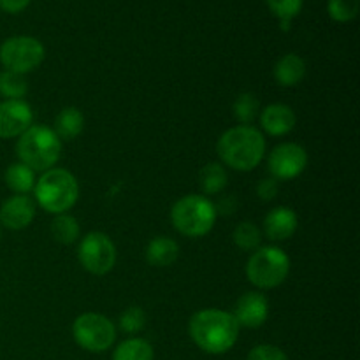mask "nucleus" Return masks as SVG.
Listing matches in <instances>:
<instances>
[{"instance_id":"f257e3e1","label":"nucleus","mask_w":360,"mask_h":360,"mask_svg":"<svg viewBox=\"0 0 360 360\" xmlns=\"http://www.w3.org/2000/svg\"><path fill=\"white\" fill-rule=\"evenodd\" d=\"M239 323L224 309H200L190 319L188 334L193 343L211 355L227 354L239 338Z\"/></svg>"},{"instance_id":"f03ea898","label":"nucleus","mask_w":360,"mask_h":360,"mask_svg":"<svg viewBox=\"0 0 360 360\" xmlns=\"http://www.w3.org/2000/svg\"><path fill=\"white\" fill-rule=\"evenodd\" d=\"M217 153L221 165L239 172L253 171L266 155V137L253 125L232 127L218 139Z\"/></svg>"},{"instance_id":"7ed1b4c3","label":"nucleus","mask_w":360,"mask_h":360,"mask_svg":"<svg viewBox=\"0 0 360 360\" xmlns=\"http://www.w3.org/2000/svg\"><path fill=\"white\" fill-rule=\"evenodd\" d=\"M16 155L21 164L35 172H46L56 165L62 155V141L53 129L46 125H32L18 137Z\"/></svg>"},{"instance_id":"20e7f679","label":"nucleus","mask_w":360,"mask_h":360,"mask_svg":"<svg viewBox=\"0 0 360 360\" xmlns=\"http://www.w3.org/2000/svg\"><path fill=\"white\" fill-rule=\"evenodd\" d=\"M34 195L39 206L51 214L67 213L79 199V183L67 169L53 167L35 181Z\"/></svg>"},{"instance_id":"39448f33","label":"nucleus","mask_w":360,"mask_h":360,"mask_svg":"<svg viewBox=\"0 0 360 360\" xmlns=\"http://www.w3.org/2000/svg\"><path fill=\"white\" fill-rule=\"evenodd\" d=\"M217 210L206 195H185L171 210L172 227L186 238H202L210 234L217 221Z\"/></svg>"},{"instance_id":"423d86ee","label":"nucleus","mask_w":360,"mask_h":360,"mask_svg":"<svg viewBox=\"0 0 360 360\" xmlns=\"http://www.w3.org/2000/svg\"><path fill=\"white\" fill-rule=\"evenodd\" d=\"M290 273V257L278 246H260L246 264V276L260 290H271L283 283Z\"/></svg>"},{"instance_id":"0eeeda50","label":"nucleus","mask_w":360,"mask_h":360,"mask_svg":"<svg viewBox=\"0 0 360 360\" xmlns=\"http://www.w3.org/2000/svg\"><path fill=\"white\" fill-rule=\"evenodd\" d=\"M72 336L83 350L102 354L115 343L116 327L101 313H83L74 320Z\"/></svg>"},{"instance_id":"6e6552de","label":"nucleus","mask_w":360,"mask_h":360,"mask_svg":"<svg viewBox=\"0 0 360 360\" xmlns=\"http://www.w3.org/2000/svg\"><path fill=\"white\" fill-rule=\"evenodd\" d=\"M44 56L46 51L42 42L30 35H16L0 46V62L6 70H13L23 76L37 69Z\"/></svg>"},{"instance_id":"1a4fd4ad","label":"nucleus","mask_w":360,"mask_h":360,"mask_svg":"<svg viewBox=\"0 0 360 360\" xmlns=\"http://www.w3.org/2000/svg\"><path fill=\"white\" fill-rule=\"evenodd\" d=\"M77 259L88 273L104 276L116 264V246L104 232H90L81 239Z\"/></svg>"},{"instance_id":"9d476101","label":"nucleus","mask_w":360,"mask_h":360,"mask_svg":"<svg viewBox=\"0 0 360 360\" xmlns=\"http://www.w3.org/2000/svg\"><path fill=\"white\" fill-rule=\"evenodd\" d=\"M308 165V153L304 148L297 143H281L269 153L267 167H269L271 178L278 181H288L302 174Z\"/></svg>"},{"instance_id":"9b49d317","label":"nucleus","mask_w":360,"mask_h":360,"mask_svg":"<svg viewBox=\"0 0 360 360\" xmlns=\"http://www.w3.org/2000/svg\"><path fill=\"white\" fill-rule=\"evenodd\" d=\"M232 315H234L239 327L259 329L269 319V301L262 292H246L238 299Z\"/></svg>"},{"instance_id":"f8f14e48","label":"nucleus","mask_w":360,"mask_h":360,"mask_svg":"<svg viewBox=\"0 0 360 360\" xmlns=\"http://www.w3.org/2000/svg\"><path fill=\"white\" fill-rule=\"evenodd\" d=\"M34 112L25 101L0 102V139L20 137L28 127L34 125Z\"/></svg>"},{"instance_id":"ddd939ff","label":"nucleus","mask_w":360,"mask_h":360,"mask_svg":"<svg viewBox=\"0 0 360 360\" xmlns=\"http://www.w3.org/2000/svg\"><path fill=\"white\" fill-rule=\"evenodd\" d=\"M35 202L28 195H16L4 200L0 206V224L11 231H23L34 221Z\"/></svg>"},{"instance_id":"4468645a","label":"nucleus","mask_w":360,"mask_h":360,"mask_svg":"<svg viewBox=\"0 0 360 360\" xmlns=\"http://www.w3.org/2000/svg\"><path fill=\"white\" fill-rule=\"evenodd\" d=\"M297 214L294 210L287 206H278L267 213L266 220H264V234L271 241H287L297 231Z\"/></svg>"},{"instance_id":"2eb2a0df","label":"nucleus","mask_w":360,"mask_h":360,"mask_svg":"<svg viewBox=\"0 0 360 360\" xmlns=\"http://www.w3.org/2000/svg\"><path fill=\"white\" fill-rule=\"evenodd\" d=\"M295 112L290 105L287 104H269L260 112V127L266 134L273 137L287 136L294 130Z\"/></svg>"},{"instance_id":"dca6fc26","label":"nucleus","mask_w":360,"mask_h":360,"mask_svg":"<svg viewBox=\"0 0 360 360\" xmlns=\"http://www.w3.org/2000/svg\"><path fill=\"white\" fill-rule=\"evenodd\" d=\"M306 76V62L295 53L283 55L274 65V79L285 88L297 86Z\"/></svg>"},{"instance_id":"f3484780","label":"nucleus","mask_w":360,"mask_h":360,"mask_svg":"<svg viewBox=\"0 0 360 360\" xmlns=\"http://www.w3.org/2000/svg\"><path fill=\"white\" fill-rule=\"evenodd\" d=\"M179 246L174 239L157 236L146 246V260L153 267H169L178 260Z\"/></svg>"},{"instance_id":"a211bd4d","label":"nucleus","mask_w":360,"mask_h":360,"mask_svg":"<svg viewBox=\"0 0 360 360\" xmlns=\"http://www.w3.org/2000/svg\"><path fill=\"white\" fill-rule=\"evenodd\" d=\"M84 129V116L83 112L77 108L70 105V108H63L58 112L55 120V129L53 132L58 136V139L62 141H72L83 132Z\"/></svg>"},{"instance_id":"6ab92c4d","label":"nucleus","mask_w":360,"mask_h":360,"mask_svg":"<svg viewBox=\"0 0 360 360\" xmlns=\"http://www.w3.org/2000/svg\"><path fill=\"white\" fill-rule=\"evenodd\" d=\"M4 181H6L7 188L13 190L16 195H27L28 192L34 190L37 179H35V171H32L28 165L21 164V162H16L6 169Z\"/></svg>"},{"instance_id":"aec40b11","label":"nucleus","mask_w":360,"mask_h":360,"mask_svg":"<svg viewBox=\"0 0 360 360\" xmlns=\"http://www.w3.org/2000/svg\"><path fill=\"white\" fill-rule=\"evenodd\" d=\"M229 183L227 171L220 162H211L204 165L199 172V185L204 195H217L224 192Z\"/></svg>"},{"instance_id":"412c9836","label":"nucleus","mask_w":360,"mask_h":360,"mask_svg":"<svg viewBox=\"0 0 360 360\" xmlns=\"http://www.w3.org/2000/svg\"><path fill=\"white\" fill-rule=\"evenodd\" d=\"M153 347L141 338L122 341L112 354V360H153Z\"/></svg>"},{"instance_id":"4be33fe9","label":"nucleus","mask_w":360,"mask_h":360,"mask_svg":"<svg viewBox=\"0 0 360 360\" xmlns=\"http://www.w3.org/2000/svg\"><path fill=\"white\" fill-rule=\"evenodd\" d=\"M79 224L72 214H55V220L51 221V236L60 245H72L79 238Z\"/></svg>"},{"instance_id":"5701e85b","label":"nucleus","mask_w":360,"mask_h":360,"mask_svg":"<svg viewBox=\"0 0 360 360\" xmlns=\"http://www.w3.org/2000/svg\"><path fill=\"white\" fill-rule=\"evenodd\" d=\"M28 91V81L23 74L13 70L0 72V95L6 101H23Z\"/></svg>"},{"instance_id":"b1692460","label":"nucleus","mask_w":360,"mask_h":360,"mask_svg":"<svg viewBox=\"0 0 360 360\" xmlns=\"http://www.w3.org/2000/svg\"><path fill=\"white\" fill-rule=\"evenodd\" d=\"M232 241L243 252H255L262 243V231L253 221H241L232 232Z\"/></svg>"},{"instance_id":"393cba45","label":"nucleus","mask_w":360,"mask_h":360,"mask_svg":"<svg viewBox=\"0 0 360 360\" xmlns=\"http://www.w3.org/2000/svg\"><path fill=\"white\" fill-rule=\"evenodd\" d=\"M259 98L253 94H245L238 95V98L234 101V105H232V112H234L236 120H238L241 125H252L253 120L259 116Z\"/></svg>"},{"instance_id":"a878e982","label":"nucleus","mask_w":360,"mask_h":360,"mask_svg":"<svg viewBox=\"0 0 360 360\" xmlns=\"http://www.w3.org/2000/svg\"><path fill=\"white\" fill-rule=\"evenodd\" d=\"M146 327V313L139 306H129L120 315V329L125 334H137Z\"/></svg>"},{"instance_id":"bb28decb","label":"nucleus","mask_w":360,"mask_h":360,"mask_svg":"<svg viewBox=\"0 0 360 360\" xmlns=\"http://www.w3.org/2000/svg\"><path fill=\"white\" fill-rule=\"evenodd\" d=\"M329 16L338 23H348L359 14V0H329Z\"/></svg>"},{"instance_id":"cd10ccee","label":"nucleus","mask_w":360,"mask_h":360,"mask_svg":"<svg viewBox=\"0 0 360 360\" xmlns=\"http://www.w3.org/2000/svg\"><path fill=\"white\" fill-rule=\"evenodd\" d=\"M271 13L280 21H292L302 9V0H266Z\"/></svg>"},{"instance_id":"c85d7f7f","label":"nucleus","mask_w":360,"mask_h":360,"mask_svg":"<svg viewBox=\"0 0 360 360\" xmlns=\"http://www.w3.org/2000/svg\"><path fill=\"white\" fill-rule=\"evenodd\" d=\"M246 360H288V357L274 345H259L250 352Z\"/></svg>"},{"instance_id":"c756f323","label":"nucleus","mask_w":360,"mask_h":360,"mask_svg":"<svg viewBox=\"0 0 360 360\" xmlns=\"http://www.w3.org/2000/svg\"><path fill=\"white\" fill-rule=\"evenodd\" d=\"M278 190H280V185H278V179L274 178L260 179L257 183V195L260 200H273L278 195Z\"/></svg>"},{"instance_id":"7c9ffc66","label":"nucleus","mask_w":360,"mask_h":360,"mask_svg":"<svg viewBox=\"0 0 360 360\" xmlns=\"http://www.w3.org/2000/svg\"><path fill=\"white\" fill-rule=\"evenodd\" d=\"M214 210L220 214H232L238 210V199L234 195H224L220 199V202L214 204Z\"/></svg>"},{"instance_id":"2f4dec72","label":"nucleus","mask_w":360,"mask_h":360,"mask_svg":"<svg viewBox=\"0 0 360 360\" xmlns=\"http://www.w3.org/2000/svg\"><path fill=\"white\" fill-rule=\"evenodd\" d=\"M28 4H30V0H0V9L9 14H18L27 9Z\"/></svg>"},{"instance_id":"473e14b6","label":"nucleus","mask_w":360,"mask_h":360,"mask_svg":"<svg viewBox=\"0 0 360 360\" xmlns=\"http://www.w3.org/2000/svg\"><path fill=\"white\" fill-rule=\"evenodd\" d=\"M0 238H2V229H0Z\"/></svg>"}]
</instances>
